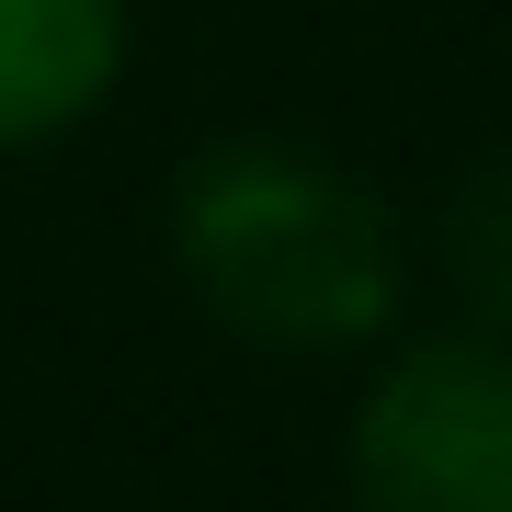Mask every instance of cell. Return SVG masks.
Instances as JSON below:
<instances>
[{"mask_svg": "<svg viewBox=\"0 0 512 512\" xmlns=\"http://www.w3.org/2000/svg\"><path fill=\"white\" fill-rule=\"evenodd\" d=\"M342 512H512V330L444 308L353 365Z\"/></svg>", "mask_w": 512, "mask_h": 512, "instance_id": "cell-2", "label": "cell"}, {"mask_svg": "<svg viewBox=\"0 0 512 512\" xmlns=\"http://www.w3.org/2000/svg\"><path fill=\"white\" fill-rule=\"evenodd\" d=\"M421 274L444 285L456 319L512 330V148H478L444 183V205L421 217Z\"/></svg>", "mask_w": 512, "mask_h": 512, "instance_id": "cell-4", "label": "cell"}, {"mask_svg": "<svg viewBox=\"0 0 512 512\" xmlns=\"http://www.w3.org/2000/svg\"><path fill=\"white\" fill-rule=\"evenodd\" d=\"M137 69V0H0V160L92 137Z\"/></svg>", "mask_w": 512, "mask_h": 512, "instance_id": "cell-3", "label": "cell"}, {"mask_svg": "<svg viewBox=\"0 0 512 512\" xmlns=\"http://www.w3.org/2000/svg\"><path fill=\"white\" fill-rule=\"evenodd\" d=\"M160 251L205 330L274 365H365L410 330L421 285V228L296 126H228L183 148L160 183Z\"/></svg>", "mask_w": 512, "mask_h": 512, "instance_id": "cell-1", "label": "cell"}]
</instances>
